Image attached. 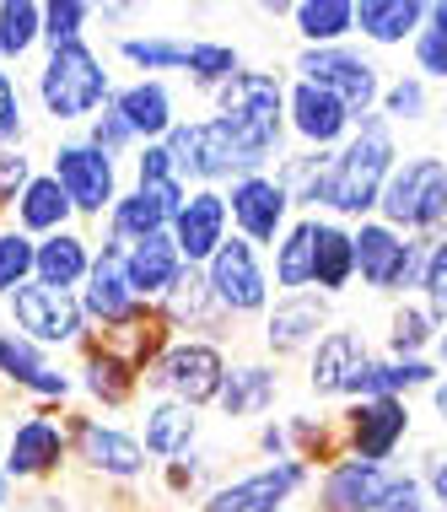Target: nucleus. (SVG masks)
<instances>
[{"instance_id": "1", "label": "nucleus", "mask_w": 447, "mask_h": 512, "mask_svg": "<svg viewBox=\"0 0 447 512\" xmlns=\"http://www.w3.org/2000/svg\"><path fill=\"white\" fill-rule=\"evenodd\" d=\"M394 173V135H388V114H367L356 119V141L345 151L329 157V173H324V200L329 211L340 216H361L383 200V184Z\"/></svg>"}, {"instance_id": "2", "label": "nucleus", "mask_w": 447, "mask_h": 512, "mask_svg": "<svg viewBox=\"0 0 447 512\" xmlns=\"http://www.w3.org/2000/svg\"><path fill=\"white\" fill-rule=\"evenodd\" d=\"M216 119L232 124V135L254 151L259 162H270L281 151L286 130V87L270 71H243L216 92Z\"/></svg>"}, {"instance_id": "3", "label": "nucleus", "mask_w": 447, "mask_h": 512, "mask_svg": "<svg viewBox=\"0 0 447 512\" xmlns=\"http://www.w3.org/2000/svg\"><path fill=\"white\" fill-rule=\"evenodd\" d=\"M178 178H200V184H221V178H254L264 173V162L232 135L227 119H194V124H173L167 135Z\"/></svg>"}, {"instance_id": "4", "label": "nucleus", "mask_w": 447, "mask_h": 512, "mask_svg": "<svg viewBox=\"0 0 447 512\" xmlns=\"http://www.w3.org/2000/svg\"><path fill=\"white\" fill-rule=\"evenodd\" d=\"M38 98H44V114L54 124H65V119H87L92 108H103L114 98V87H108L103 60L87 44H60V49H49L44 71H38Z\"/></svg>"}, {"instance_id": "5", "label": "nucleus", "mask_w": 447, "mask_h": 512, "mask_svg": "<svg viewBox=\"0 0 447 512\" xmlns=\"http://www.w3.org/2000/svg\"><path fill=\"white\" fill-rule=\"evenodd\" d=\"M377 205H383L388 227L437 232L447 221V162L442 157H410L404 168L388 173Z\"/></svg>"}, {"instance_id": "6", "label": "nucleus", "mask_w": 447, "mask_h": 512, "mask_svg": "<svg viewBox=\"0 0 447 512\" xmlns=\"http://www.w3.org/2000/svg\"><path fill=\"white\" fill-rule=\"evenodd\" d=\"M356 238V270L372 292H399V286H421L426 275V259H431V243H404L388 221H361L351 232Z\"/></svg>"}, {"instance_id": "7", "label": "nucleus", "mask_w": 447, "mask_h": 512, "mask_svg": "<svg viewBox=\"0 0 447 512\" xmlns=\"http://www.w3.org/2000/svg\"><path fill=\"white\" fill-rule=\"evenodd\" d=\"M297 71H302V81L334 92V98L351 108V119H367L372 103H377V92H383V87H377V65L361 60V54L345 49V44H334V49H302L297 54Z\"/></svg>"}, {"instance_id": "8", "label": "nucleus", "mask_w": 447, "mask_h": 512, "mask_svg": "<svg viewBox=\"0 0 447 512\" xmlns=\"http://www.w3.org/2000/svg\"><path fill=\"white\" fill-rule=\"evenodd\" d=\"M151 383H157L162 394H173L178 405L200 410V405H211V399H221V383H227V362H221L216 345L184 340V345H173V351H162V362L151 367Z\"/></svg>"}, {"instance_id": "9", "label": "nucleus", "mask_w": 447, "mask_h": 512, "mask_svg": "<svg viewBox=\"0 0 447 512\" xmlns=\"http://www.w3.org/2000/svg\"><path fill=\"white\" fill-rule=\"evenodd\" d=\"M54 184L65 189V200L76 205L81 216H103L119 205V173H114V157L97 151L87 141H71L54 151Z\"/></svg>"}, {"instance_id": "10", "label": "nucleus", "mask_w": 447, "mask_h": 512, "mask_svg": "<svg viewBox=\"0 0 447 512\" xmlns=\"http://www.w3.org/2000/svg\"><path fill=\"white\" fill-rule=\"evenodd\" d=\"M211 297L221 302V313H259L270 302V275L259 265V248L248 238H227L216 248V259L205 265Z\"/></svg>"}, {"instance_id": "11", "label": "nucleus", "mask_w": 447, "mask_h": 512, "mask_svg": "<svg viewBox=\"0 0 447 512\" xmlns=\"http://www.w3.org/2000/svg\"><path fill=\"white\" fill-rule=\"evenodd\" d=\"M6 302H11V318H17V335H27L33 345H71L81 335V324H87L81 297L54 292V286H38V281H27Z\"/></svg>"}, {"instance_id": "12", "label": "nucleus", "mask_w": 447, "mask_h": 512, "mask_svg": "<svg viewBox=\"0 0 447 512\" xmlns=\"http://www.w3.org/2000/svg\"><path fill=\"white\" fill-rule=\"evenodd\" d=\"M399 486H404V475H394L388 464L340 459L324 475V512H383Z\"/></svg>"}, {"instance_id": "13", "label": "nucleus", "mask_w": 447, "mask_h": 512, "mask_svg": "<svg viewBox=\"0 0 447 512\" xmlns=\"http://www.w3.org/2000/svg\"><path fill=\"white\" fill-rule=\"evenodd\" d=\"M345 432H351V459L388 464L410 432V410H404V399H361L345 410Z\"/></svg>"}, {"instance_id": "14", "label": "nucleus", "mask_w": 447, "mask_h": 512, "mask_svg": "<svg viewBox=\"0 0 447 512\" xmlns=\"http://www.w3.org/2000/svg\"><path fill=\"white\" fill-rule=\"evenodd\" d=\"M227 211L237 221V232H243L254 248L259 243L275 248V238H281V227H286V211H291V195L275 184L270 173H254V178H237V184H232Z\"/></svg>"}, {"instance_id": "15", "label": "nucleus", "mask_w": 447, "mask_h": 512, "mask_svg": "<svg viewBox=\"0 0 447 512\" xmlns=\"http://www.w3.org/2000/svg\"><path fill=\"white\" fill-rule=\"evenodd\" d=\"M227 195L221 189H194V195L184 200V211L173 216V243L178 254H184V265H211L216 248L227 243Z\"/></svg>"}, {"instance_id": "16", "label": "nucleus", "mask_w": 447, "mask_h": 512, "mask_svg": "<svg viewBox=\"0 0 447 512\" xmlns=\"http://www.w3.org/2000/svg\"><path fill=\"white\" fill-rule=\"evenodd\" d=\"M302 480H307V464L302 459H281V464L259 469V475H243V480H232V486L211 491L205 512H281L286 496L297 491Z\"/></svg>"}, {"instance_id": "17", "label": "nucleus", "mask_w": 447, "mask_h": 512, "mask_svg": "<svg viewBox=\"0 0 447 512\" xmlns=\"http://www.w3.org/2000/svg\"><path fill=\"white\" fill-rule=\"evenodd\" d=\"M81 313L103 318V324H135V313H141L130 281H124V248H119V238L103 243V254L92 259L87 292H81Z\"/></svg>"}, {"instance_id": "18", "label": "nucleus", "mask_w": 447, "mask_h": 512, "mask_svg": "<svg viewBox=\"0 0 447 512\" xmlns=\"http://www.w3.org/2000/svg\"><path fill=\"white\" fill-rule=\"evenodd\" d=\"M184 254H178L173 232H157L146 243H130L124 248V281H130L135 302H151V297H167L178 281H184Z\"/></svg>"}, {"instance_id": "19", "label": "nucleus", "mask_w": 447, "mask_h": 512, "mask_svg": "<svg viewBox=\"0 0 447 512\" xmlns=\"http://www.w3.org/2000/svg\"><path fill=\"white\" fill-rule=\"evenodd\" d=\"M184 184H167V189H135V195H119V205L108 211L114 221V238L119 243H146L157 232L173 227V216L184 211Z\"/></svg>"}, {"instance_id": "20", "label": "nucleus", "mask_w": 447, "mask_h": 512, "mask_svg": "<svg viewBox=\"0 0 447 512\" xmlns=\"http://www.w3.org/2000/svg\"><path fill=\"white\" fill-rule=\"evenodd\" d=\"M286 119H291V130H297L307 146H334L356 124L351 108L334 98V92L313 87V81H297V87L286 92Z\"/></svg>"}, {"instance_id": "21", "label": "nucleus", "mask_w": 447, "mask_h": 512, "mask_svg": "<svg viewBox=\"0 0 447 512\" xmlns=\"http://www.w3.org/2000/svg\"><path fill=\"white\" fill-rule=\"evenodd\" d=\"M60 459H65V432L49 415H27L6 442V475L11 480H38L49 469H60Z\"/></svg>"}, {"instance_id": "22", "label": "nucleus", "mask_w": 447, "mask_h": 512, "mask_svg": "<svg viewBox=\"0 0 447 512\" xmlns=\"http://www.w3.org/2000/svg\"><path fill=\"white\" fill-rule=\"evenodd\" d=\"M114 114L135 130V141H167L173 135V92H167V81L157 76H141V81H130L124 92H114Z\"/></svg>"}, {"instance_id": "23", "label": "nucleus", "mask_w": 447, "mask_h": 512, "mask_svg": "<svg viewBox=\"0 0 447 512\" xmlns=\"http://www.w3.org/2000/svg\"><path fill=\"white\" fill-rule=\"evenodd\" d=\"M318 329H324V297L291 292L270 308V318H264V345H270L275 356H291V351H302V345L324 340Z\"/></svg>"}, {"instance_id": "24", "label": "nucleus", "mask_w": 447, "mask_h": 512, "mask_svg": "<svg viewBox=\"0 0 447 512\" xmlns=\"http://www.w3.org/2000/svg\"><path fill=\"white\" fill-rule=\"evenodd\" d=\"M0 378H11L17 389H33L44 399H65V394H71V378L44 362V345H33L27 335H17V329L0 335Z\"/></svg>"}, {"instance_id": "25", "label": "nucleus", "mask_w": 447, "mask_h": 512, "mask_svg": "<svg viewBox=\"0 0 447 512\" xmlns=\"http://www.w3.org/2000/svg\"><path fill=\"white\" fill-rule=\"evenodd\" d=\"M404 389H437V367L421 356H394V362H361V372L345 383V394L356 399H399Z\"/></svg>"}, {"instance_id": "26", "label": "nucleus", "mask_w": 447, "mask_h": 512, "mask_svg": "<svg viewBox=\"0 0 447 512\" xmlns=\"http://www.w3.org/2000/svg\"><path fill=\"white\" fill-rule=\"evenodd\" d=\"M76 442H81V459H87L97 475H141L146 469V448L135 437H124L119 426H103V421H81L76 426Z\"/></svg>"}, {"instance_id": "27", "label": "nucleus", "mask_w": 447, "mask_h": 512, "mask_svg": "<svg viewBox=\"0 0 447 512\" xmlns=\"http://www.w3.org/2000/svg\"><path fill=\"white\" fill-rule=\"evenodd\" d=\"M367 362V340L356 329H329L324 340L313 345V394H345V383Z\"/></svg>"}, {"instance_id": "28", "label": "nucleus", "mask_w": 447, "mask_h": 512, "mask_svg": "<svg viewBox=\"0 0 447 512\" xmlns=\"http://www.w3.org/2000/svg\"><path fill=\"white\" fill-rule=\"evenodd\" d=\"M356 275V238L334 221H313V286L318 292H345Z\"/></svg>"}, {"instance_id": "29", "label": "nucleus", "mask_w": 447, "mask_h": 512, "mask_svg": "<svg viewBox=\"0 0 447 512\" xmlns=\"http://www.w3.org/2000/svg\"><path fill=\"white\" fill-rule=\"evenodd\" d=\"M38 286H54V292H71L92 275V254H87V238L76 232H54V238L38 243Z\"/></svg>"}, {"instance_id": "30", "label": "nucleus", "mask_w": 447, "mask_h": 512, "mask_svg": "<svg viewBox=\"0 0 447 512\" xmlns=\"http://www.w3.org/2000/svg\"><path fill=\"white\" fill-rule=\"evenodd\" d=\"M421 22H426L421 0H361L356 6V27L372 44H404L410 33H421Z\"/></svg>"}, {"instance_id": "31", "label": "nucleus", "mask_w": 447, "mask_h": 512, "mask_svg": "<svg viewBox=\"0 0 447 512\" xmlns=\"http://www.w3.org/2000/svg\"><path fill=\"white\" fill-rule=\"evenodd\" d=\"M76 205L65 200V189L54 184V173H33V184L22 189L17 200V227L22 232H44V238H54V232H65V221H71Z\"/></svg>"}, {"instance_id": "32", "label": "nucleus", "mask_w": 447, "mask_h": 512, "mask_svg": "<svg viewBox=\"0 0 447 512\" xmlns=\"http://www.w3.org/2000/svg\"><path fill=\"white\" fill-rule=\"evenodd\" d=\"M275 394H281V378L259 362H243V367L227 372V383H221V415H232V421L259 415V410L275 405Z\"/></svg>"}, {"instance_id": "33", "label": "nucleus", "mask_w": 447, "mask_h": 512, "mask_svg": "<svg viewBox=\"0 0 447 512\" xmlns=\"http://www.w3.org/2000/svg\"><path fill=\"white\" fill-rule=\"evenodd\" d=\"M291 22L307 49H334L345 33H356V6L351 0H302L291 6Z\"/></svg>"}, {"instance_id": "34", "label": "nucleus", "mask_w": 447, "mask_h": 512, "mask_svg": "<svg viewBox=\"0 0 447 512\" xmlns=\"http://www.w3.org/2000/svg\"><path fill=\"white\" fill-rule=\"evenodd\" d=\"M194 432H200L194 410L178 405V399H162V405H151V415H146V453L151 459H178L194 442Z\"/></svg>"}, {"instance_id": "35", "label": "nucleus", "mask_w": 447, "mask_h": 512, "mask_svg": "<svg viewBox=\"0 0 447 512\" xmlns=\"http://www.w3.org/2000/svg\"><path fill=\"white\" fill-rule=\"evenodd\" d=\"M275 281L286 286V297L313 286V221H297V227L275 243Z\"/></svg>"}, {"instance_id": "36", "label": "nucleus", "mask_w": 447, "mask_h": 512, "mask_svg": "<svg viewBox=\"0 0 447 512\" xmlns=\"http://www.w3.org/2000/svg\"><path fill=\"white\" fill-rule=\"evenodd\" d=\"M135 367L130 356H114V351H92L87 356V367H81V383L103 399V405H124L130 399V389H135Z\"/></svg>"}, {"instance_id": "37", "label": "nucleus", "mask_w": 447, "mask_h": 512, "mask_svg": "<svg viewBox=\"0 0 447 512\" xmlns=\"http://www.w3.org/2000/svg\"><path fill=\"white\" fill-rule=\"evenodd\" d=\"M38 38H44V6H33V0H0V54L22 60Z\"/></svg>"}, {"instance_id": "38", "label": "nucleus", "mask_w": 447, "mask_h": 512, "mask_svg": "<svg viewBox=\"0 0 447 512\" xmlns=\"http://www.w3.org/2000/svg\"><path fill=\"white\" fill-rule=\"evenodd\" d=\"M200 92H221L232 76H243V60H237L232 44H189V71H184Z\"/></svg>"}, {"instance_id": "39", "label": "nucleus", "mask_w": 447, "mask_h": 512, "mask_svg": "<svg viewBox=\"0 0 447 512\" xmlns=\"http://www.w3.org/2000/svg\"><path fill=\"white\" fill-rule=\"evenodd\" d=\"M162 302H167V313H173V324L211 329V313H221V302L211 297V281H205V275H194V270H184V281H178Z\"/></svg>"}, {"instance_id": "40", "label": "nucleus", "mask_w": 447, "mask_h": 512, "mask_svg": "<svg viewBox=\"0 0 447 512\" xmlns=\"http://www.w3.org/2000/svg\"><path fill=\"white\" fill-rule=\"evenodd\" d=\"M119 54L130 65H141V71H189V44H184V38H167V33H157V38H124Z\"/></svg>"}, {"instance_id": "41", "label": "nucleus", "mask_w": 447, "mask_h": 512, "mask_svg": "<svg viewBox=\"0 0 447 512\" xmlns=\"http://www.w3.org/2000/svg\"><path fill=\"white\" fill-rule=\"evenodd\" d=\"M38 270V243L27 232H0V292H22Z\"/></svg>"}, {"instance_id": "42", "label": "nucleus", "mask_w": 447, "mask_h": 512, "mask_svg": "<svg viewBox=\"0 0 447 512\" xmlns=\"http://www.w3.org/2000/svg\"><path fill=\"white\" fill-rule=\"evenodd\" d=\"M426 22L431 27L415 33V65H421L426 76L447 81V0H442V6H426Z\"/></svg>"}, {"instance_id": "43", "label": "nucleus", "mask_w": 447, "mask_h": 512, "mask_svg": "<svg viewBox=\"0 0 447 512\" xmlns=\"http://www.w3.org/2000/svg\"><path fill=\"white\" fill-rule=\"evenodd\" d=\"M87 22H92L87 0H54V6H44V38H49V49L81 44V27H87Z\"/></svg>"}, {"instance_id": "44", "label": "nucleus", "mask_w": 447, "mask_h": 512, "mask_svg": "<svg viewBox=\"0 0 447 512\" xmlns=\"http://www.w3.org/2000/svg\"><path fill=\"white\" fill-rule=\"evenodd\" d=\"M388 345H394V356H415L421 345H431V313L399 308L394 318H388Z\"/></svg>"}, {"instance_id": "45", "label": "nucleus", "mask_w": 447, "mask_h": 512, "mask_svg": "<svg viewBox=\"0 0 447 512\" xmlns=\"http://www.w3.org/2000/svg\"><path fill=\"white\" fill-rule=\"evenodd\" d=\"M421 292H426L431 318H447V238L431 243V259H426V275H421Z\"/></svg>"}, {"instance_id": "46", "label": "nucleus", "mask_w": 447, "mask_h": 512, "mask_svg": "<svg viewBox=\"0 0 447 512\" xmlns=\"http://www.w3.org/2000/svg\"><path fill=\"white\" fill-rule=\"evenodd\" d=\"M22 130H27V119H22V87L0 71V151L17 146Z\"/></svg>"}, {"instance_id": "47", "label": "nucleus", "mask_w": 447, "mask_h": 512, "mask_svg": "<svg viewBox=\"0 0 447 512\" xmlns=\"http://www.w3.org/2000/svg\"><path fill=\"white\" fill-rule=\"evenodd\" d=\"M135 178H141V189L184 184V178H178V168H173V151H167V141H157V146L141 151V162H135Z\"/></svg>"}, {"instance_id": "48", "label": "nucleus", "mask_w": 447, "mask_h": 512, "mask_svg": "<svg viewBox=\"0 0 447 512\" xmlns=\"http://www.w3.org/2000/svg\"><path fill=\"white\" fill-rule=\"evenodd\" d=\"M130 141H135V130H130V124H124V119L114 114V108H103V114L92 119V135H87V146L108 151V157H119V151L130 146Z\"/></svg>"}, {"instance_id": "49", "label": "nucleus", "mask_w": 447, "mask_h": 512, "mask_svg": "<svg viewBox=\"0 0 447 512\" xmlns=\"http://www.w3.org/2000/svg\"><path fill=\"white\" fill-rule=\"evenodd\" d=\"M27 184H33V162L22 151H0V205H17Z\"/></svg>"}, {"instance_id": "50", "label": "nucleus", "mask_w": 447, "mask_h": 512, "mask_svg": "<svg viewBox=\"0 0 447 512\" xmlns=\"http://www.w3.org/2000/svg\"><path fill=\"white\" fill-rule=\"evenodd\" d=\"M383 108H388V119H421L426 114V87L421 81H394L388 87V98H383Z\"/></svg>"}, {"instance_id": "51", "label": "nucleus", "mask_w": 447, "mask_h": 512, "mask_svg": "<svg viewBox=\"0 0 447 512\" xmlns=\"http://www.w3.org/2000/svg\"><path fill=\"white\" fill-rule=\"evenodd\" d=\"M383 512H426V502H421V480L404 475V486L394 491V502H388Z\"/></svg>"}, {"instance_id": "52", "label": "nucleus", "mask_w": 447, "mask_h": 512, "mask_svg": "<svg viewBox=\"0 0 447 512\" xmlns=\"http://www.w3.org/2000/svg\"><path fill=\"white\" fill-rule=\"evenodd\" d=\"M426 486H431V502H437V507L447 512V459H437V464H431Z\"/></svg>"}, {"instance_id": "53", "label": "nucleus", "mask_w": 447, "mask_h": 512, "mask_svg": "<svg viewBox=\"0 0 447 512\" xmlns=\"http://www.w3.org/2000/svg\"><path fill=\"white\" fill-rule=\"evenodd\" d=\"M431 399H437V415L447 421V383H437V389H431Z\"/></svg>"}, {"instance_id": "54", "label": "nucleus", "mask_w": 447, "mask_h": 512, "mask_svg": "<svg viewBox=\"0 0 447 512\" xmlns=\"http://www.w3.org/2000/svg\"><path fill=\"white\" fill-rule=\"evenodd\" d=\"M6 491H11V475H6V453H0V507H6Z\"/></svg>"}, {"instance_id": "55", "label": "nucleus", "mask_w": 447, "mask_h": 512, "mask_svg": "<svg viewBox=\"0 0 447 512\" xmlns=\"http://www.w3.org/2000/svg\"><path fill=\"white\" fill-rule=\"evenodd\" d=\"M437 351H442V362H447V329H442V340H437Z\"/></svg>"}]
</instances>
